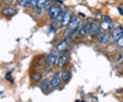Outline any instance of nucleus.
<instances>
[{"label":"nucleus","instance_id":"f257e3e1","mask_svg":"<svg viewBox=\"0 0 123 102\" xmlns=\"http://www.w3.org/2000/svg\"><path fill=\"white\" fill-rule=\"evenodd\" d=\"M61 13V9L57 6H51L49 10V14L51 19H57Z\"/></svg>","mask_w":123,"mask_h":102},{"label":"nucleus","instance_id":"f03ea898","mask_svg":"<svg viewBox=\"0 0 123 102\" xmlns=\"http://www.w3.org/2000/svg\"><path fill=\"white\" fill-rule=\"evenodd\" d=\"M123 36V28L122 27H117L112 33V38L114 41H118Z\"/></svg>","mask_w":123,"mask_h":102},{"label":"nucleus","instance_id":"7ed1b4c3","mask_svg":"<svg viewBox=\"0 0 123 102\" xmlns=\"http://www.w3.org/2000/svg\"><path fill=\"white\" fill-rule=\"evenodd\" d=\"M70 39L69 38H67L66 39H64V41H62L60 42L57 46V49L59 51H64L66 48L68 47V46L70 44Z\"/></svg>","mask_w":123,"mask_h":102},{"label":"nucleus","instance_id":"20e7f679","mask_svg":"<svg viewBox=\"0 0 123 102\" xmlns=\"http://www.w3.org/2000/svg\"><path fill=\"white\" fill-rule=\"evenodd\" d=\"M79 25V19L77 17H73L71 19V20L70 21L69 24H68V27L70 30H72L73 32L75 30V29H77Z\"/></svg>","mask_w":123,"mask_h":102},{"label":"nucleus","instance_id":"39448f33","mask_svg":"<svg viewBox=\"0 0 123 102\" xmlns=\"http://www.w3.org/2000/svg\"><path fill=\"white\" fill-rule=\"evenodd\" d=\"M99 30L100 27L97 23H92L90 25V34L92 36H96L99 34Z\"/></svg>","mask_w":123,"mask_h":102},{"label":"nucleus","instance_id":"423d86ee","mask_svg":"<svg viewBox=\"0 0 123 102\" xmlns=\"http://www.w3.org/2000/svg\"><path fill=\"white\" fill-rule=\"evenodd\" d=\"M71 20V17H70V13H68V12H66L64 14V16L62 17V26H68L70 21Z\"/></svg>","mask_w":123,"mask_h":102},{"label":"nucleus","instance_id":"0eeeda50","mask_svg":"<svg viewBox=\"0 0 123 102\" xmlns=\"http://www.w3.org/2000/svg\"><path fill=\"white\" fill-rule=\"evenodd\" d=\"M109 38V35L106 33H101V34H98V41L101 43H105Z\"/></svg>","mask_w":123,"mask_h":102},{"label":"nucleus","instance_id":"6e6552de","mask_svg":"<svg viewBox=\"0 0 123 102\" xmlns=\"http://www.w3.org/2000/svg\"><path fill=\"white\" fill-rule=\"evenodd\" d=\"M56 60H57V55L55 54H51L48 56L47 63L49 65H51V66L54 65Z\"/></svg>","mask_w":123,"mask_h":102},{"label":"nucleus","instance_id":"1a4fd4ad","mask_svg":"<svg viewBox=\"0 0 123 102\" xmlns=\"http://www.w3.org/2000/svg\"><path fill=\"white\" fill-rule=\"evenodd\" d=\"M67 60H68V58L66 55H62L59 58V60L57 62V65L60 67H63L67 62Z\"/></svg>","mask_w":123,"mask_h":102},{"label":"nucleus","instance_id":"9d476101","mask_svg":"<svg viewBox=\"0 0 123 102\" xmlns=\"http://www.w3.org/2000/svg\"><path fill=\"white\" fill-rule=\"evenodd\" d=\"M90 25L89 23H87L86 25H85V26L80 30V31H79V34H80V35H82V36L86 35L88 32H90Z\"/></svg>","mask_w":123,"mask_h":102},{"label":"nucleus","instance_id":"9b49d317","mask_svg":"<svg viewBox=\"0 0 123 102\" xmlns=\"http://www.w3.org/2000/svg\"><path fill=\"white\" fill-rule=\"evenodd\" d=\"M60 79L58 77H55L51 81V85L53 88H55L60 84Z\"/></svg>","mask_w":123,"mask_h":102},{"label":"nucleus","instance_id":"f8f14e48","mask_svg":"<svg viewBox=\"0 0 123 102\" xmlns=\"http://www.w3.org/2000/svg\"><path fill=\"white\" fill-rule=\"evenodd\" d=\"M14 13V10L12 8H6L2 10V14L4 15H11Z\"/></svg>","mask_w":123,"mask_h":102},{"label":"nucleus","instance_id":"ddd939ff","mask_svg":"<svg viewBox=\"0 0 123 102\" xmlns=\"http://www.w3.org/2000/svg\"><path fill=\"white\" fill-rule=\"evenodd\" d=\"M101 27H102L103 30H109L111 29L112 26H111V23L103 21L101 24Z\"/></svg>","mask_w":123,"mask_h":102},{"label":"nucleus","instance_id":"4468645a","mask_svg":"<svg viewBox=\"0 0 123 102\" xmlns=\"http://www.w3.org/2000/svg\"><path fill=\"white\" fill-rule=\"evenodd\" d=\"M32 79L34 82H38L41 79V75L39 73H35L32 75Z\"/></svg>","mask_w":123,"mask_h":102},{"label":"nucleus","instance_id":"2eb2a0df","mask_svg":"<svg viewBox=\"0 0 123 102\" xmlns=\"http://www.w3.org/2000/svg\"><path fill=\"white\" fill-rule=\"evenodd\" d=\"M47 1V0H38V2L37 4L36 8H38L40 9H42L43 7L45 6Z\"/></svg>","mask_w":123,"mask_h":102},{"label":"nucleus","instance_id":"dca6fc26","mask_svg":"<svg viewBox=\"0 0 123 102\" xmlns=\"http://www.w3.org/2000/svg\"><path fill=\"white\" fill-rule=\"evenodd\" d=\"M62 79L64 80V81H67L68 79L70 78V73H68V71H64L62 73Z\"/></svg>","mask_w":123,"mask_h":102},{"label":"nucleus","instance_id":"f3484780","mask_svg":"<svg viewBox=\"0 0 123 102\" xmlns=\"http://www.w3.org/2000/svg\"><path fill=\"white\" fill-rule=\"evenodd\" d=\"M31 0H19V5L20 6H28Z\"/></svg>","mask_w":123,"mask_h":102},{"label":"nucleus","instance_id":"a211bd4d","mask_svg":"<svg viewBox=\"0 0 123 102\" xmlns=\"http://www.w3.org/2000/svg\"><path fill=\"white\" fill-rule=\"evenodd\" d=\"M48 87H49V84H48V82L47 80H44L41 83V88L42 90H46L48 89Z\"/></svg>","mask_w":123,"mask_h":102},{"label":"nucleus","instance_id":"6ab92c4d","mask_svg":"<svg viewBox=\"0 0 123 102\" xmlns=\"http://www.w3.org/2000/svg\"><path fill=\"white\" fill-rule=\"evenodd\" d=\"M101 19L103 21L109 22V23H111V19L109 17V16H107V15H102V16H101Z\"/></svg>","mask_w":123,"mask_h":102},{"label":"nucleus","instance_id":"aec40b11","mask_svg":"<svg viewBox=\"0 0 123 102\" xmlns=\"http://www.w3.org/2000/svg\"><path fill=\"white\" fill-rule=\"evenodd\" d=\"M38 2V0H31L28 6H32V7L36 6Z\"/></svg>","mask_w":123,"mask_h":102},{"label":"nucleus","instance_id":"412c9836","mask_svg":"<svg viewBox=\"0 0 123 102\" xmlns=\"http://www.w3.org/2000/svg\"><path fill=\"white\" fill-rule=\"evenodd\" d=\"M118 45L120 47H123V36L118 40Z\"/></svg>","mask_w":123,"mask_h":102},{"label":"nucleus","instance_id":"4be33fe9","mask_svg":"<svg viewBox=\"0 0 123 102\" xmlns=\"http://www.w3.org/2000/svg\"><path fill=\"white\" fill-rule=\"evenodd\" d=\"M12 1H13V0H6V2L8 4H10Z\"/></svg>","mask_w":123,"mask_h":102},{"label":"nucleus","instance_id":"5701e85b","mask_svg":"<svg viewBox=\"0 0 123 102\" xmlns=\"http://www.w3.org/2000/svg\"><path fill=\"white\" fill-rule=\"evenodd\" d=\"M118 10L120 11V14H123V10L120 8H118Z\"/></svg>","mask_w":123,"mask_h":102}]
</instances>
